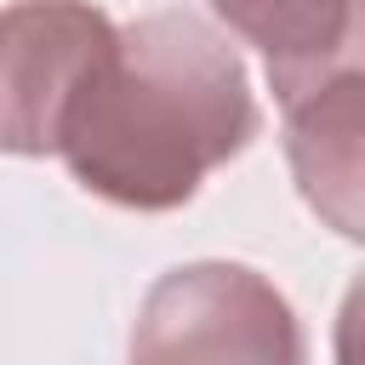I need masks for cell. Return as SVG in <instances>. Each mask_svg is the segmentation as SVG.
Returning a JSON list of instances; mask_svg holds the SVG:
<instances>
[{
    "mask_svg": "<svg viewBox=\"0 0 365 365\" xmlns=\"http://www.w3.org/2000/svg\"><path fill=\"white\" fill-rule=\"evenodd\" d=\"M359 137H365V74L348 68L285 108V154L302 200L342 234L359 240Z\"/></svg>",
    "mask_w": 365,
    "mask_h": 365,
    "instance_id": "obj_5",
    "label": "cell"
},
{
    "mask_svg": "<svg viewBox=\"0 0 365 365\" xmlns=\"http://www.w3.org/2000/svg\"><path fill=\"white\" fill-rule=\"evenodd\" d=\"M211 11L262 51L285 108L359 68V0H211Z\"/></svg>",
    "mask_w": 365,
    "mask_h": 365,
    "instance_id": "obj_4",
    "label": "cell"
},
{
    "mask_svg": "<svg viewBox=\"0 0 365 365\" xmlns=\"http://www.w3.org/2000/svg\"><path fill=\"white\" fill-rule=\"evenodd\" d=\"M257 131L240 51L194 11H148L103 46L68 125L74 182L125 211H171Z\"/></svg>",
    "mask_w": 365,
    "mask_h": 365,
    "instance_id": "obj_1",
    "label": "cell"
},
{
    "mask_svg": "<svg viewBox=\"0 0 365 365\" xmlns=\"http://www.w3.org/2000/svg\"><path fill=\"white\" fill-rule=\"evenodd\" d=\"M291 302L245 262H188L148 285L131 365H302Z\"/></svg>",
    "mask_w": 365,
    "mask_h": 365,
    "instance_id": "obj_2",
    "label": "cell"
},
{
    "mask_svg": "<svg viewBox=\"0 0 365 365\" xmlns=\"http://www.w3.org/2000/svg\"><path fill=\"white\" fill-rule=\"evenodd\" d=\"M108 40L114 23L91 0H17L0 11V154H57Z\"/></svg>",
    "mask_w": 365,
    "mask_h": 365,
    "instance_id": "obj_3",
    "label": "cell"
}]
</instances>
